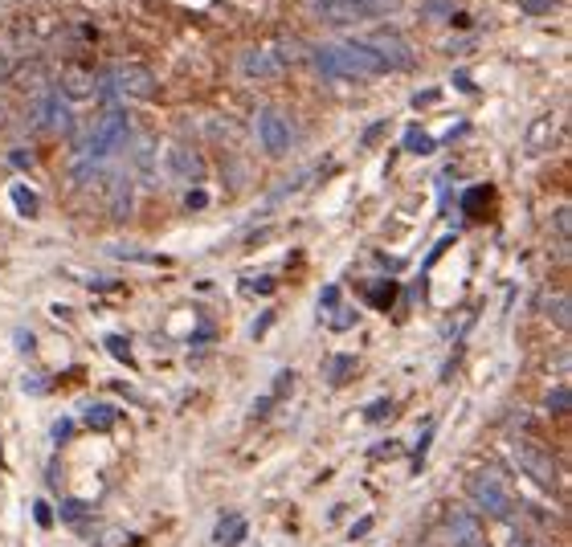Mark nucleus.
<instances>
[{"instance_id": "nucleus-25", "label": "nucleus", "mask_w": 572, "mask_h": 547, "mask_svg": "<svg viewBox=\"0 0 572 547\" xmlns=\"http://www.w3.org/2000/svg\"><path fill=\"white\" fill-rule=\"evenodd\" d=\"M421 9H425V17H454V0H421Z\"/></svg>"}, {"instance_id": "nucleus-5", "label": "nucleus", "mask_w": 572, "mask_h": 547, "mask_svg": "<svg viewBox=\"0 0 572 547\" xmlns=\"http://www.w3.org/2000/svg\"><path fill=\"white\" fill-rule=\"evenodd\" d=\"M307 9L323 25H364L384 17L392 4L389 0H307Z\"/></svg>"}, {"instance_id": "nucleus-39", "label": "nucleus", "mask_w": 572, "mask_h": 547, "mask_svg": "<svg viewBox=\"0 0 572 547\" xmlns=\"http://www.w3.org/2000/svg\"><path fill=\"white\" fill-rule=\"evenodd\" d=\"M397 450V442H381V445H372V458H384V453Z\"/></svg>"}, {"instance_id": "nucleus-40", "label": "nucleus", "mask_w": 572, "mask_h": 547, "mask_svg": "<svg viewBox=\"0 0 572 547\" xmlns=\"http://www.w3.org/2000/svg\"><path fill=\"white\" fill-rule=\"evenodd\" d=\"M53 437H58V442H66V437H70V421L58 425V429H53Z\"/></svg>"}, {"instance_id": "nucleus-38", "label": "nucleus", "mask_w": 572, "mask_h": 547, "mask_svg": "<svg viewBox=\"0 0 572 547\" xmlns=\"http://www.w3.org/2000/svg\"><path fill=\"white\" fill-rule=\"evenodd\" d=\"M12 164H17V168H29V164H33V151H12Z\"/></svg>"}, {"instance_id": "nucleus-21", "label": "nucleus", "mask_w": 572, "mask_h": 547, "mask_svg": "<svg viewBox=\"0 0 572 547\" xmlns=\"http://www.w3.org/2000/svg\"><path fill=\"white\" fill-rule=\"evenodd\" d=\"M368 298H372V306H392V298H397V282H372L368 286Z\"/></svg>"}, {"instance_id": "nucleus-32", "label": "nucleus", "mask_w": 572, "mask_h": 547, "mask_svg": "<svg viewBox=\"0 0 572 547\" xmlns=\"http://www.w3.org/2000/svg\"><path fill=\"white\" fill-rule=\"evenodd\" d=\"M184 204H189V209H192V212H201V209H205V204H209V196H205V192H201V189H197V192H189V196H184Z\"/></svg>"}, {"instance_id": "nucleus-37", "label": "nucleus", "mask_w": 572, "mask_h": 547, "mask_svg": "<svg viewBox=\"0 0 572 547\" xmlns=\"http://www.w3.org/2000/svg\"><path fill=\"white\" fill-rule=\"evenodd\" d=\"M507 547H544V543H536L531 535H523V531H520V535H511V543H507Z\"/></svg>"}, {"instance_id": "nucleus-20", "label": "nucleus", "mask_w": 572, "mask_h": 547, "mask_svg": "<svg viewBox=\"0 0 572 547\" xmlns=\"http://www.w3.org/2000/svg\"><path fill=\"white\" fill-rule=\"evenodd\" d=\"M405 148L409 151H417V156H429V151L437 148L434 139L425 135V131H417V127H409V131H405Z\"/></svg>"}, {"instance_id": "nucleus-27", "label": "nucleus", "mask_w": 572, "mask_h": 547, "mask_svg": "<svg viewBox=\"0 0 572 547\" xmlns=\"http://www.w3.org/2000/svg\"><path fill=\"white\" fill-rule=\"evenodd\" d=\"M352 323H356V311H336L331 315V331H348Z\"/></svg>"}, {"instance_id": "nucleus-26", "label": "nucleus", "mask_w": 572, "mask_h": 547, "mask_svg": "<svg viewBox=\"0 0 572 547\" xmlns=\"http://www.w3.org/2000/svg\"><path fill=\"white\" fill-rule=\"evenodd\" d=\"M389 412H392V404H389V400H372L368 409H364V421H372V425H376V421H381V417H389Z\"/></svg>"}, {"instance_id": "nucleus-9", "label": "nucleus", "mask_w": 572, "mask_h": 547, "mask_svg": "<svg viewBox=\"0 0 572 547\" xmlns=\"http://www.w3.org/2000/svg\"><path fill=\"white\" fill-rule=\"evenodd\" d=\"M58 86H62V98H70V103H86V98L98 95V74L90 70V65H82V62H70L62 70V78H58Z\"/></svg>"}, {"instance_id": "nucleus-2", "label": "nucleus", "mask_w": 572, "mask_h": 547, "mask_svg": "<svg viewBox=\"0 0 572 547\" xmlns=\"http://www.w3.org/2000/svg\"><path fill=\"white\" fill-rule=\"evenodd\" d=\"M511 462L520 466L540 490H548V495L560 486V466H556L548 445L531 442V437H511Z\"/></svg>"}, {"instance_id": "nucleus-23", "label": "nucleus", "mask_w": 572, "mask_h": 547, "mask_svg": "<svg viewBox=\"0 0 572 547\" xmlns=\"http://www.w3.org/2000/svg\"><path fill=\"white\" fill-rule=\"evenodd\" d=\"M12 200H17V209L21 212H37V196H33V189H25V184H17V189H12Z\"/></svg>"}, {"instance_id": "nucleus-12", "label": "nucleus", "mask_w": 572, "mask_h": 547, "mask_svg": "<svg viewBox=\"0 0 572 547\" xmlns=\"http://www.w3.org/2000/svg\"><path fill=\"white\" fill-rule=\"evenodd\" d=\"M168 172L176 180H205V156L192 143H172L168 148Z\"/></svg>"}, {"instance_id": "nucleus-3", "label": "nucleus", "mask_w": 572, "mask_h": 547, "mask_svg": "<svg viewBox=\"0 0 572 547\" xmlns=\"http://www.w3.org/2000/svg\"><path fill=\"white\" fill-rule=\"evenodd\" d=\"M467 495H470V503H475L478 515L499 519V523H515V515H520L515 495L499 482L495 474H475V478H470V486H467Z\"/></svg>"}, {"instance_id": "nucleus-28", "label": "nucleus", "mask_w": 572, "mask_h": 547, "mask_svg": "<svg viewBox=\"0 0 572 547\" xmlns=\"http://www.w3.org/2000/svg\"><path fill=\"white\" fill-rule=\"evenodd\" d=\"M250 295H274V278H254V282H245Z\"/></svg>"}, {"instance_id": "nucleus-16", "label": "nucleus", "mask_w": 572, "mask_h": 547, "mask_svg": "<svg viewBox=\"0 0 572 547\" xmlns=\"http://www.w3.org/2000/svg\"><path fill=\"white\" fill-rule=\"evenodd\" d=\"M245 535V519L242 515H225L221 523H217V531H213V539H217V547H237Z\"/></svg>"}, {"instance_id": "nucleus-7", "label": "nucleus", "mask_w": 572, "mask_h": 547, "mask_svg": "<svg viewBox=\"0 0 572 547\" xmlns=\"http://www.w3.org/2000/svg\"><path fill=\"white\" fill-rule=\"evenodd\" d=\"M364 42L376 50V58H381L384 65L392 70H414V50H409V42H405L397 29H376L372 37H364Z\"/></svg>"}, {"instance_id": "nucleus-24", "label": "nucleus", "mask_w": 572, "mask_h": 547, "mask_svg": "<svg viewBox=\"0 0 572 547\" xmlns=\"http://www.w3.org/2000/svg\"><path fill=\"white\" fill-rule=\"evenodd\" d=\"M568 233H572V209L568 204H560V209H556V237L568 245Z\"/></svg>"}, {"instance_id": "nucleus-14", "label": "nucleus", "mask_w": 572, "mask_h": 547, "mask_svg": "<svg viewBox=\"0 0 572 547\" xmlns=\"http://www.w3.org/2000/svg\"><path fill=\"white\" fill-rule=\"evenodd\" d=\"M556 135H560V123H556V115H540L536 123L528 127V131H523V151H528V156H544V151H552Z\"/></svg>"}, {"instance_id": "nucleus-1", "label": "nucleus", "mask_w": 572, "mask_h": 547, "mask_svg": "<svg viewBox=\"0 0 572 547\" xmlns=\"http://www.w3.org/2000/svg\"><path fill=\"white\" fill-rule=\"evenodd\" d=\"M128 139H131V115L123 106H106L98 115V123L86 131V139H78V151H82V159L98 164V159L128 148Z\"/></svg>"}, {"instance_id": "nucleus-6", "label": "nucleus", "mask_w": 572, "mask_h": 547, "mask_svg": "<svg viewBox=\"0 0 572 547\" xmlns=\"http://www.w3.org/2000/svg\"><path fill=\"white\" fill-rule=\"evenodd\" d=\"M258 143H262L266 156H286L290 151V143H295V131H290V123H286L282 111H274V106H262L258 111Z\"/></svg>"}, {"instance_id": "nucleus-29", "label": "nucleus", "mask_w": 572, "mask_h": 547, "mask_svg": "<svg viewBox=\"0 0 572 547\" xmlns=\"http://www.w3.org/2000/svg\"><path fill=\"white\" fill-rule=\"evenodd\" d=\"M339 306V286H328L323 295H319V311H336Z\"/></svg>"}, {"instance_id": "nucleus-30", "label": "nucleus", "mask_w": 572, "mask_h": 547, "mask_svg": "<svg viewBox=\"0 0 572 547\" xmlns=\"http://www.w3.org/2000/svg\"><path fill=\"white\" fill-rule=\"evenodd\" d=\"M82 515H86V503H66L62 506V519H66V523H78Z\"/></svg>"}, {"instance_id": "nucleus-13", "label": "nucleus", "mask_w": 572, "mask_h": 547, "mask_svg": "<svg viewBox=\"0 0 572 547\" xmlns=\"http://www.w3.org/2000/svg\"><path fill=\"white\" fill-rule=\"evenodd\" d=\"M33 119L42 127H50V131H74V115H70V106L62 103V95H45L37 98V106H33Z\"/></svg>"}, {"instance_id": "nucleus-19", "label": "nucleus", "mask_w": 572, "mask_h": 547, "mask_svg": "<svg viewBox=\"0 0 572 547\" xmlns=\"http://www.w3.org/2000/svg\"><path fill=\"white\" fill-rule=\"evenodd\" d=\"M544 311H548V315L556 319V327H560V331H568V323H572L568 295H556V298H548V303H544Z\"/></svg>"}, {"instance_id": "nucleus-10", "label": "nucleus", "mask_w": 572, "mask_h": 547, "mask_svg": "<svg viewBox=\"0 0 572 547\" xmlns=\"http://www.w3.org/2000/svg\"><path fill=\"white\" fill-rule=\"evenodd\" d=\"M237 74L250 78V82H266V78L282 74V65L274 62V53L266 50V45H250V50H242V58H237Z\"/></svg>"}, {"instance_id": "nucleus-15", "label": "nucleus", "mask_w": 572, "mask_h": 547, "mask_svg": "<svg viewBox=\"0 0 572 547\" xmlns=\"http://www.w3.org/2000/svg\"><path fill=\"white\" fill-rule=\"evenodd\" d=\"M111 217L115 221L131 217V180L128 176H111Z\"/></svg>"}, {"instance_id": "nucleus-36", "label": "nucleus", "mask_w": 572, "mask_h": 547, "mask_svg": "<svg viewBox=\"0 0 572 547\" xmlns=\"http://www.w3.org/2000/svg\"><path fill=\"white\" fill-rule=\"evenodd\" d=\"M12 78V62H9V53L0 50V82H9Z\"/></svg>"}, {"instance_id": "nucleus-17", "label": "nucleus", "mask_w": 572, "mask_h": 547, "mask_svg": "<svg viewBox=\"0 0 572 547\" xmlns=\"http://www.w3.org/2000/svg\"><path fill=\"white\" fill-rule=\"evenodd\" d=\"M352 372H356V356H352V351H339V356H331V364H328V372H323V376H328V384H336V389H339Z\"/></svg>"}, {"instance_id": "nucleus-8", "label": "nucleus", "mask_w": 572, "mask_h": 547, "mask_svg": "<svg viewBox=\"0 0 572 547\" xmlns=\"http://www.w3.org/2000/svg\"><path fill=\"white\" fill-rule=\"evenodd\" d=\"M339 45V53L348 58V65H352V74L356 78H376V74H389V65L376 58V50H372L368 42H356V37H348V42H336Z\"/></svg>"}, {"instance_id": "nucleus-33", "label": "nucleus", "mask_w": 572, "mask_h": 547, "mask_svg": "<svg viewBox=\"0 0 572 547\" xmlns=\"http://www.w3.org/2000/svg\"><path fill=\"white\" fill-rule=\"evenodd\" d=\"M25 392H33V397H45V392H50V389H45V380L42 376H25Z\"/></svg>"}, {"instance_id": "nucleus-4", "label": "nucleus", "mask_w": 572, "mask_h": 547, "mask_svg": "<svg viewBox=\"0 0 572 547\" xmlns=\"http://www.w3.org/2000/svg\"><path fill=\"white\" fill-rule=\"evenodd\" d=\"M98 90H103V98H111V95L156 98L159 82H156V74H151V65H143V62H119L111 74H98Z\"/></svg>"}, {"instance_id": "nucleus-22", "label": "nucleus", "mask_w": 572, "mask_h": 547, "mask_svg": "<svg viewBox=\"0 0 572 547\" xmlns=\"http://www.w3.org/2000/svg\"><path fill=\"white\" fill-rule=\"evenodd\" d=\"M568 409H572V392L564 389V384H560V389H556V392H548V412H556V417H564V412H568Z\"/></svg>"}, {"instance_id": "nucleus-31", "label": "nucleus", "mask_w": 572, "mask_h": 547, "mask_svg": "<svg viewBox=\"0 0 572 547\" xmlns=\"http://www.w3.org/2000/svg\"><path fill=\"white\" fill-rule=\"evenodd\" d=\"M106 351H115V359H128V339L106 335Z\"/></svg>"}, {"instance_id": "nucleus-11", "label": "nucleus", "mask_w": 572, "mask_h": 547, "mask_svg": "<svg viewBox=\"0 0 572 547\" xmlns=\"http://www.w3.org/2000/svg\"><path fill=\"white\" fill-rule=\"evenodd\" d=\"M445 531H450V539H454V547H487V535H483V523H478L470 511H450L445 515Z\"/></svg>"}, {"instance_id": "nucleus-18", "label": "nucleus", "mask_w": 572, "mask_h": 547, "mask_svg": "<svg viewBox=\"0 0 572 547\" xmlns=\"http://www.w3.org/2000/svg\"><path fill=\"white\" fill-rule=\"evenodd\" d=\"M115 421H119V409H111V404H90L86 409V425L90 429H111Z\"/></svg>"}, {"instance_id": "nucleus-35", "label": "nucleus", "mask_w": 572, "mask_h": 547, "mask_svg": "<svg viewBox=\"0 0 572 547\" xmlns=\"http://www.w3.org/2000/svg\"><path fill=\"white\" fill-rule=\"evenodd\" d=\"M33 511H37V523H42V527H50L53 523V511H50V503H37V506H33Z\"/></svg>"}, {"instance_id": "nucleus-34", "label": "nucleus", "mask_w": 572, "mask_h": 547, "mask_svg": "<svg viewBox=\"0 0 572 547\" xmlns=\"http://www.w3.org/2000/svg\"><path fill=\"white\" fill-rule=\"evenodd\" d=\"M270 323H274V311H266V315L254 323V339H262V335H266V327H270Z\"/></svg>"}]
</instances>
